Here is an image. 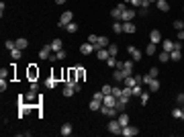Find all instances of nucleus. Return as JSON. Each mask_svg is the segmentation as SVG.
I'll use <instances>...</instances> for the list:
<instances>
[{
	"label": "nucleus",
	"mask_w": 184,
	"mask_h": 137,
	"mask_svg": "<svg viewBox=\"0 0 184 137\" xmlns=\"http://www.w3.org/2000/svg\"><path fill=\"white\" fill-rule=\"evenodd\" d=\"M72 21H74V13H72V10H66V13L60 16L57 27H60V29H66V25H68V23H72Z\"/></svg>",
	"instance_id": "nucleus-1"
},
{
	"label": "nucleus",
	"mask_w": 184,
	"mask_h": 137,
	"mask_svg": "<svg viewBox=\"0 0 184 137\" xmlns=\"http://www.w3.org/2000/svg\"><path fill=\"white\" fill-rule=\"evenodd\" d=\"M127 53H129V57L133 62H141L143 59V51H139L135 45H129V47H127Z\"/></svg>",
	"instance_id": "nucleus-2"
},
{
	"label": "nucleus",
	"mask_w": 184,
	"mask_h": 137,
	"mask_svg": "<svg viewBox=\"0 0 184 137\" xmlns=\"http://www.w3.org/2000/svg\"><path fill=\"white\" fill-rule=\"evenodd\" d=\"M100 113L104 117H109V119H117V117H119L117 106H104V104H102V106H100Z\"/></svg>",
	"instance_id": "nucleus-3"
},
{
	"label": "nucleus",
	"mask_w": 184,
	"mask_h": 137,
	"mask_svg": "<svg viewBox=\"0 0 184 137\" xmlns=\"http://www.w3.org/2000/svg\"><path fill=\"white\" fill-rule=\"evenodd\" d=\"M109 133H113V135H121V123H119V119H110V123H109Z\"/></svg>",
	"instance_id": "nucleus-4"
},
{
	"label": "nucleus",
	"mask_w": 184,
	"mask_h": 137,
	"mask_svg": "<svg viewBox=\"0 0 184 137\" xmlns=\"http://www.w3.org/2000/svg\"><path fill=\"white\" fill-rule=\"evenodd\" d=\"M137 133H139V129H137V127H133V125H125V127H123L121 129V135L123 137H135Z\"/></svg>",
	"instance_id": "nucleus-5"
},
{
	"label": "nucleus",
	"mask_w": 184,
	"mask_h": 137,
	"mask_svg": "<svg viewBox=\"0 0 184 137\" xmlns=\"http://www.w3.org/2000/svg\"><path fill=\"white\" fill-rule=\"evenodd\" d=\"M135 16H137V13H135V8L133 6H129L125 13H123V16H121V23H127V21H135Z\"/></svg>",
	"instance_id": "nucleus-6"
},
{
	"label": "nucleus",
	"mask_w": 184,
	"mask_h": 137,
	"mask_svg": "<svg viewBox=\"0 0 184 137\" xmlns=\"http://www.w3.org/2000/svg\"><path fill=\"white\" fill-rule=\"evenodd\" d=\"M51 53H53V49H51V45H43V47L39 49V59H49L51 57Z\"/></svg>",
	"instance_id": "nucleus-7"
},
{
	"label": "nucleus",
	"mask_w": 184,
	"mask_h": 137,
	"mask_svg": "<svg viewBox=\"0 0 184 137\" xmlns=\"http://www.w3.org/2000/svg\"><path fill=\"white\" fill-rule=\"evenodd\" d=\"M13 76H14V63L10 66V68H2L0 70V78H2V80H10Z\"/></svg>",
	"instance_id": "nucleus-8"
},
{
	"label": "nucleus",
	"mask_w": 184,
	"mask_h": 137,
	"mask_svg": "<svg viewBox=\"0 0 184 137\" xmlns=\"http://www.w3.org/2000/svg\"><path fill=\"white\" fill-rule=\"evenodd\" d=\"M94 51H96V47L90 41L88 43H82V45H80V53L82 55H90V53H94Z\"/></svg>",
	"instance_id": "nucleus-9"
},
{
	"label": "nucleus",
	"mask_w": 184,
	"mask_h": 137,
	"mask_svg": "<svg viewBox=\"0 0 184 137\" xmlns=\"http://www.w3.org/2000/svg\"><path fill=\"white\" fill-rule=\"evenodd\" d=\"M72 133H74V127H72V123H63V125L60 127V135H61V137H70Z\"/></svg>",
	"instance_id": "nucleus-10"
},
{
	"label": "nucleus",
	"mask_w": 184,
	"mask_h": 137,
	"mask_svg": "<svg viewBox=\"0 0 184 137\" xmlns=\"http://www.w3.org/2000/svg\"><path fill=\"white\" fill-rule=\"evenodd\" d=\"M27 76H29V80H37V78H39V70H37V66H35V63H31V66H29Z\"/></svg>",
	"instance_id": "nucleus-11"
},
{
	"label": "nucleus",
	"mask_w": 184,
	"mask_h": 137,
	"mask_svg": "<svg viewBox=\"0 0 184 137\" xmlns=\"http://www.w3.org/2000/svg\"><path fill=\"white\" fill-rule=\"evenodd\" d=\"M117 100H119L117 96H113V94H104V98H102V104H104V106H115Z\"/></svg>",
	"instance_id": "nucleus-12"
},
{
	"label": "nucleus",
	"mask_w": 184,
	"mask_h": 137,
	"mask_svg": "<svg viewBox=\"0 0 184 137\" xmlns=\"http://www.w3.org/2000/svg\"><path fill=\"white\" fill-rule=\"evenodd\" d=\"M150 41L151 43H162L164 41V39H162V33H160L157 29H153V31L150 33Z\"/></svg>",
	"instance_id": "nucleus-13"
},
{
	"label": "nucleus",
	"mask_w": 184,
	"mask_h": 137,
	"mask_svg": "<svg viewBox=\"0 0 184 137\" xmlns=\"http://www.w3.org/2000/svg\"><path fill=\"white\" fill-rule=\"evenodd\" d=\"M156 6H157V10H162V13H168V10H170V2H168V0H157Z\"/></svg>",
	"instance_id": "nucleus-14"
},
{
	"label": "nucleus",
	"mask_w": 184,
	"mask_h": 137,
	"mask_svg": "<svg viewBox=\"0 0 184 137\" xmlns=\"http://www.w3.org/2000/svg\"><path fill=\"white\" fill-rule=\"evenodd\" d=\"M137 29H135V23L133 21H127V23H123V33H135Z\"/></svg>",
	"instance_id": "nucleus-15"
},
{
	"label": "nucleus",
	"mask_w": 184,
	"mask_h": 137,
	"mask_svg": "<svg viewBox=\"0 0 184 137\" xmlns=\"http://www.w3.org/2000/svg\"><path fill=\"white\" fill-rule=\"evenodd\" d=\"M96 57H98L100 62H106V59H109V57H110L109 49H106V47H104V49H98V51H96Z\"/></svg>",
	"instance_id": "nucleus-16"
},
{
	"label": "nucleus",
	"mask_w": 184,
	"mask_h": 137,
	"mask_svg": "<svg viewBox=\"0 0 184 137\" xmlns=\"http://www.w3.org/2000/svg\"><path fill=\"white\" fill-rule=\"evenodd\" d=\"M182 59V49H172L170 51V62H180Z\"/></svg>",
	"instance_id": "nucleus-17"
},
{
	"label": "nucleus",
	"mask_w": 184,
	"mask_h": 137,
	"mask_svg": "<svg viewBox=\"0 0 184 137\" xmlns=\"http://www.w3.org/2000/svg\"><path fill=\"white\" fill-rule=\"evenodd\" d=\"M49 45H51V49H53V53H57L60 49H63V41H61V39H53Z\"/></svg>",
	"instance_id": "nucleus-18"
},
{
	"label": "nucleus",
	"mask_w": 184,
	"mask_h": 137,
	"mask_svg": "<svg viewBox=\"0 0 184 137\" xmlns=\"http://www.w3.org/2000/svg\"><path fill=\"white\" fill-rule=\"evenodd\" d=\"M113 78H115L117 82H123V80H125V72H123L121 68H115V72H113Z\"/></svg>",
	"instance_id": "nucleus-19"
},
{
	"label": "nucleus",
	"mask_w": 184,
	"mask_h": 137,
	"mask_svg": "<svg viewBox=\"0 0 184 137\" xmlns=\"http://www.w3.org/2000/svg\"><path fill=\"white\" fill-rule=\"evenodd\" d=\"M162 49L170 53L172 49H174V41H172V39H164V41H162Z\"/></svg>",
	"instance_id": "nucleus-20"
},
{
	"label": "nucleus",
	"mask_w": 184,
	"mask_h": 137,
	"mask_svg": "<svg viewBox=\"0 0 184 137\" xmlns=\"http://www.w3.org/2000/svg\"><path fill=\"white\" fill-rule=\"evenodd\" d=\"M156 51H157V43H151L150 41V45H147V47H145V55H156Z\"/></svg>",
	"instance_id": "nucleus-21"
},
{
	"label": "nucleus",
	"mask_w": 184,
	"mask_h": 137,
	"mask_svg": "<svg viewBox=\"0 0 184 137\" xmlns=\"http://www.w3.org/2000/svg\"><path fill=\"white\" fill-rule=\"evenodd\" d=\"M147 88H150V92H157V90H160V80H157V78H153V80L147 84Z\"/></svg>",
	"instance_id": "nucleus-22"
},
{
	"label": "nucleus",
	"mask_w": 184,
	"mask_h": 137,
	"mask_svg": "<svg viewBox=\"0 0 184 137\" xmlns=\"http://www.w3.org/2000/svg\"><path fill=\"white\" fill-rule=\"evenodd\" d=\"M100 106H102V100H96V98H92V100H90V104H88L90 110H100Z\"/></svg>",
	"instance_id": "nucleus-23"
},
{
	"label": "nucleus",
	"mask_w": 184,
	"mask_h": 137,
	"mask_svg": "<svg viewBox=\"0 0 184 137\" xmlns=\"http://www.w3.org/2000/svg\"><path fill=\"white\" fill-rule=\"evenodd\" d=\"M119 123H121V127H125V125H129V115H125V110L123 113H119Z\"/></svg>",
	"instance_id": "nucleus-24"
},
{
	"label": "nucleus",
	"mask_w": 184,
	"mask_h": 137,
	"mask_svg": "<svg viewBox=\"0 0 184 137\" xmlns=\"http://www.w3.org/2000/svg\"><path fill=\"white\" fill-rule=\"evenodd\" d=\"M141 92H143L141 84H135V86L131 88V94H133V98H139V96H141Z\"/></svg>",
	"instance_id": "nucleus-25"
},
{
	"label": "nucleus",
	"mask_w": 184,
	"mask_h": 137,
	"mask_svg": "<svg viewBox=\"0 0 184 137\" xmlns=\"http://www.w3.org/2000/svg\"><path fill=\"white\" fill-rule=\"evenodd\" d=\"M74 94H76L74 86H70V84H66V88H63V96H66V98H72Z\"/></svg>",
	"instance_id": "nucleus-26"
},
{
	"label": "nucleus",
	"mask_w": 184,
	"mask_h": 137,
	"mask_svg": "<svg viewBox=\"0 0 184 137\" xmlns=\"http://www.w3.org/2000/svg\"><path fill=\"white\" fill-rule=\"evenodd\" d=\"M16 47H19V49H27V47H29V39H25V37H19V39H16Z\"/></svg>",
	"instance_id": "nucleus-27"
},
{
	"label": "nucleus",
	"mask_w": 184,
	"mask_h": 137,
	"mask_svg": "<svg viewBox=\"0 0 184 137\" xmlns=\"http://www.w3.org/2000/svg\"><path fill=\"white\" fill-rule=\"evenodd\" d=\"M135 76H127V78H125V80H123V86H129V88H133V86H135Z\"/></svg>",
	"instance_id": "nucleus-28"
},
{
	"label": "nucleus",
	"mask_w": 184,
	"mask_h": 137,
	"mask_svg": "<svg viewBox=\"0 0 184 137\" xmlns=\"http://www.w3.org/2000/svg\"><path fill=\"white\" fill-rule=\"evenodd\" d=\"M76 72H78V82H84V78H86V70L82 68V66H78Z\"/></svg>",
	"instance_id": "nucleus-29"
},
{
	"label": "nucleus",
	"mask_w": 184,
	"mask_h": 137,
	"mask_svg": "<svg viewBox=\"0 0 184 137\" xmlns=\"http://www.w3.org/2000/svg\"><path fill=\"white\" fill-rule=\"evenodd\" d=\"M110 16H113V19H115V21H121V16H123V10H119V8H113V10H110Z\"/></svg>",
	"instance_id": "nucleus-30"
},
{
	"label": "nucleus",
	"mask_w": 184,
	"mask_h": 137,
	"mask_svg": "<svg viewBox=\"0 0 184 137\" xmlns=\"http://www.w3.org/2000/svg\"><path fill=\"white\" fill-rule=\"evenodd\" d=\"M76 31H78V23H68V25H66V33H76Z\"/></svg>",
	"instance_id": "nucleus-31"
},
{
	"label": "nucleus",
	"mask_w": 184,
	"mask_h": 137,
	"mask_svg": "<svg viewBox=\"0 0 184 137\" xmlns=\"http://www.w3.org/2000/svg\"><path fill=\"white\" fill-rule=\"evenodd\" d=\"M10 57H13L14 62H16V59H20V57H23V49H13V51H10Z\"/></svg>",
	"instance_id": "nucleus-32"
},
{
	"label": "nucleus",
	"mask_w": 184,
	"mask_h": 137,
	"mask_svg": "<svg viewBox=\"0 0 184 137\" xmlns=\"http://www.w3.org/2000/svg\"><path fill=\"white\" fill-rule=\"evenodd\" d=\"M45 86H47V88H55V86H57V78H55V76L47 78V80H45Z\"/></svg>",
	"instance_id": "nucleus-33"
},
{
	"label": "nucleus",
	"mask_w": 184,
	"mask_h": 137,
	"mask_svg": "<svg viewBox=\"0 0 184 137\" xmlns=\"http://www.w3.org/2000/svg\"><path fill=\"white\" fill-rule=\"evenodd\" d=\"M106 49H109V53L113 55V57H117V53H119V45H115V43H110V45H109Z\"/></svg>",
	"instance_id": "nucleus-34"
},
{
	"label": "nucleus",
	"mask_w": 184,
	"mask_h": 137,
	"mask_svg": "<svg viewBox=\"0 0 184 137\" xmlns=\"http://www.w3.org/2000/svg\"><path fill=\"white\" fill-rule=\"evenodd\" d=\"M113 31H115L117 35L123 33V23H121V21H115V23H113Z\"/></svg>",
	"instance_id": "nucleus-35"
},
{
	"label": "nucleus",
	"mask_w": 184,
	"mask_h": 137,
	"mask_svg": "<svg viewBox=\"0 0 184 137\" xmlns=\"http://www.w3.org/2000/svg\"><path fill=\"white\" fill-rule=\"evenodd\" d=\"M157 59H160V62H162V63L170 62V53H168V51H162V53L157 55Z\"/></svg>",
	"instance_id": "nucleus-36"
},
{
	"label": "nucleus",
	"mask_w": 184,
	"mask_h": 137,
	"mask_svg": "<svg viewBox=\"0 0 184 137\" xmlns=\"http://www.w3.org/2000/svg\"><path fill=\"white\" fill-rule=\"evenodd\" d=\"M172 117H174V119H182V106H176V109H172Z\"/></svg>",
	"instance_id": "nucleus-37"
},
{
	"label": "nucleus",
	"mask_w": 184,
	"mask_h": 137,
	"mask_svg": "<svg viewBox=\"0 0 184 137\" xmlns=\"http://www.w3.org/2000/svg\"><path fill=\"white\" fill-rule=\"evenodd\" d=\"M139 100H141V104H147V103H150V92H145V90H143L141 96H139Z\"/></svg>",
	"instance_id": "nucleus-38"
},
{
	"label": "nucleus",
	"mask_w": 184,
	"mask_h": 137,
	"mask_svg": "<svg viewBox=\"0 0 184 137\" xmlns=\"http://www.w3.org/2000/svg\"><path fill=\"white\" fill-rule=\"evenodd\" d=\"M106 63H109V68H113V70H115V68H117V63H119V59H117V57H113V55H110L109 59H106Z\"/></svg>",
	"instance_id": "nucleus-39"
},
{
	"label": "nucleus",
	"mask_w": 184,
	"mask_h": 137,
	"mask_svg": "<svg viewBox=\"0 0 184 137\" xmlns=\"http://www.w3.org/2000/svg\"><path fill=\"white\" fill-rule=\"evenodd\" d=\"M125 2H127V4H131L133 8H141V2H143V0H125Z\"/></svg>",
	"instance_id": "nucleus-40"
},
{
	"label": "nucleus",
	"mask_w": 184,
	"mask_h": 137,
	"mask_svg": "<svg viewBox=\"0 0 184 137\" xmlns=\"http://www.w3.org/2000/svg\"><path fill=\"white\" fill-rule=\"evenodd\" d=\"M172 27L176 29V31H182V29H184V21H180V19H178V21L172 23Z\"/></svg>",
	"instance_id": "nucleus-41"
},
{
	"label": "nucleus",
	"mask_w": 184,
	"mask_h": 137,
	"mask_svg": "<svg viewBox=\"0 0 184 137\" xmlns=\"http://www.w3.org/2000/svg\"><path fill=\"white\" fill-rule=\"evenodd\" d=\"M55 57H57V62H63V59H66V57H68V53H66V51H63V49H60V51H57V53H55Z\"/></svg>",
	"instance_id": "nucleus-42"
},
{
	"label": "nucleus",
	"mask_w": 184,
	"mask_h": 137,
	"mask_svg": "<svg viewBox=\"0 0 184 137\" xmlns=\"http://www.w3.org/2000/svg\"><path fill=\"white\" fill-rule=\"evenodd\" d=\"M115 106H117V110H119V113H123V110L127 109V103H123V100H117Z\"/></svg>",
	"instance_id": "nucleus-43"
},
{
	"label": "nucleus",
	"mask_w": 184,
	"mask_h": 137,
	"mask_svg": "<svg viewBox=\"0 0 184 137\" xmlns=\"http://www.w3.org/2000/svg\"><path fill=\"white\" fill-rule=\"evenodd\" d=\"M110 94H113V96H117V98H121V94H123V88H121V86H115Z\"/></svg>",
	"instance_id": "nucleus-44"
},
{
	"label": "nucleus",
	"mask_w": 184,
	"mask_h": 137,
	"mask_svg": "<svg viewBox=\"0 0 184 137\" xmlns=\"http://www.w3.org/2000/svg\"><path fill=\"white\" fill-rule=\"evenodd\" d=\"M4 45H6V49H8V51H13V49H16V41H10V39H8V41L4 43Z\"/></svg>",
	"instance_id": "nucleus-45"
},
{
	"label": "nucleus",
	"mask_w": 184,
	"mask_h": 137,
	"mask_svg": "<svg viewBox=\"0 0 184 137\" xmlns=\"http://www.w3.org/2000/svg\"><path fill=\"white\" fill-rule=\"evenodd\" d=\"M176 104H178V106H182V104H184V92H180V94L176 96Z\"/></svg>",
	"instance_id": "nucleus-46"
},
{
	"label": "nucleus",
	"mask_w": 184,
	"mask_h": 137,
	"mask_svg": "<svg viewBox=\"0 0 184 137\" xmlns=\"http://www.w3.org/2000/svg\"><path fill=\"white\" fill-rule=\"evenodd\" d=\"M29 90L37 92V90H39V82H37V80H31V88H29Z\"/></svg>",
	"instance_id": "nucleus-47"
},
{
	"label": "nucleus",
	"mask_w": 184,
	"mask_h": 137,
	"mask_svg": "<svg viewBox=\"0 0 184 137\" xmlns=\"http://www.w3.org/2000/svg\"><path fill=\"white\" fill-rule=\"evenodd\" d=\"M147 74H150L151 78H157V74H160V70H157V68H150V72H147Z\"/></svg>",
	"instance_id": "nucleus-48"
},
{
	"label": "nucleus",
	"mask_w": 184,
	"mask_h": 137,
	"mask_svg": "<svg viewBox=\"0 0 184 137\" xmlns=\"http://www.w3.org/2000/svg\"><path fill=\"white\" fill-rule=\"evenodd\" d=\"M102 92H104V94H110V92H113V86H110V84H104V86H102Z\"/></svg>",
	"instance_id": "nucleus-49"
},
{
	"label": "nucleus",
	"mask_w": 184,
	"mask_h": 137,
	"mask_svg": "<svg viewBox=\"0 0 184 137\" xmlns=\"http://www.w3.org/2000/svg\"><path fill=\"white\" fill-rule=\"evenodd\" d=\"M6 88H8V80H2V78H0V90L4 92Z\"/></svg>",
	"instance_id": "nucleus-50"
},
{
	"label": "nucleus",
	"mask_w": 184,
	"mask_h": 137,
	"mask_svg": "<svg viewBox=\"0 0 184 137\" xmlns=\"http://www.w3.org/2000/svg\"><path fill=\"white\" fill-rule=\"evenodd\" d=\"M88 41L92 43V45H96V43H98V35H90V37H88Z\"/></svg>",
	"instance_id": "nucleus-51"
},
{
	"label": "nucleus",
	"mask_w": 184,
	"mask_h": 137,
	"mask_svg": "<svg viewBox=\"0 0 184 137\" xmlns=\"http://www.w3.org/2000/svg\"><path fill=\"white\" fill-rule=\"evenodd\" d=\"M151 80H153V78H151L150 74H145V76H143V84H145V86H147V84H150Z\"/></svg>",
	"instance_id": "nucleus-52"
},
{
	"label": "nucleus",
	"mask_w": 184,
	"mask_h": 137,
	"mask_svg": "<svg viewBox=\"0 0 184 137\" xmlns=\"http://www.w3.org/2000/svg\"><path fill=\"white\" fill-rule=\"evenodd\" d=\"M92 98H96V100H102L104 98V92H94V96Z\"/></svg>",
	"instance_id": "nucleus-53"
},
{
	"label": "nucleus",
	"mask_w": 184,
	"mask_h": 137,
	"mask_svg": "<svg viewBox=\"0 0 184 137\" xmlns=\"http://www.w3.org/2000/svg\"><path fill=\"white\" fill-rule=\"evenodd\" d=\"M147 13H150V8H139V14H141V16H145V14H147Z\"/></svg>",
	"instance_id": "nucleus-54"
},
{
	"label": "nucleus",
	"mask_w": 184,
	"mask_h": 137,
	"mask_svg": "<svg viewBox=\"0 0 184 137\" xmlns=\"http://www.w3.org/2000/svg\"><path fill=\"white\" fill-rule=\"evenodd\" d=\"M174 49H182V41H174Z\"/></svg>",
	"instance_id": "nucleus-55"
},
{
	"label": "nucleus",
	"mask_w": 184,
	"mask_h": 137,
	"mask_svg": "<svg viewBox=\"0 0 184 137\" xmlns=\"http://www.w3.org/2000/svg\"><path fill=\"white\" fill-rule=\"evenodd\" d=\"M182 39H184V29L182 31H178V41H182Z\"/></svg>",
	"instance_id": "nucleus-56"
},
{
	"label": "nucleus",
	"mask_w": 184,
	"mask_h": 137,
	"mask_svg": "<svg viewBox=\"0 0 184 137\" xmlns=\"http://www.w3.org/2000/svg\"><path fill=\"white\" fill-rule=\"evenodd\" d=\"M68 0H55V4H66Z\"/></svg>",
	"instance_id": "nucleus-57"
},
{
	"label": "nucleus",
	"mask_w": 184,
	"mask_h": 137,
	"mask_svg": "<svg viewBox=\"0 0 184 137\" xmlns=\"http://www.w3.org/2000/svg\"><path fill=\"white\" fill-rule=\"evenodd\" d=\"M147 2H150V4H153V2H157V0H147Z\"/></svg>",
	"instance_id": "nucleus-58"
},
{
	"label": "nucleus",
	"mask_w": 184,
	"mask_h": 137,
	"mask_svg": "<svg viewBox=\"0 0 184 137\" xmlns=\"http://www.w3.org/2000/svg\"><path fill=\"white\" fill-rule=\"evenodd\" d=\"M182 10H184V8H182Z\"/></svg>",
	"instance_id": "nucleus-59"
}]
</instances>
